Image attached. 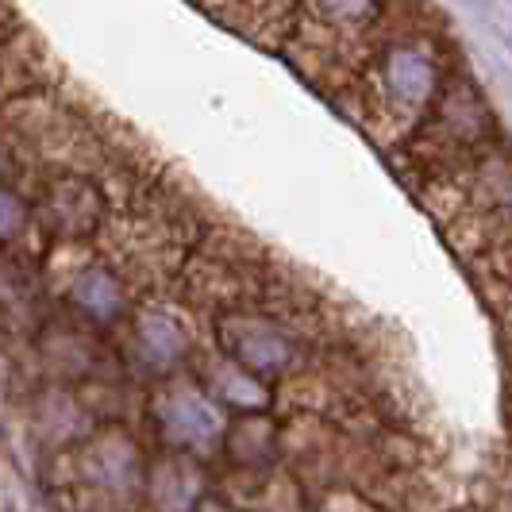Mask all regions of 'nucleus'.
Instances as JSON below:
<instances>
[{
  "label": "nucleus",
  "instance_id": "nucleus-1",
  "mask_svg": "<svg viewBox=\"0 0 512 512\" xmlns=\"http://www.w3.org/2000/svg\"><path fill=\"white\" fill-rule=\"evenodd\" d=\"M451 77L455 70L447 43L436 31L409 27L405 35L389 39L382 54L339 93V108L374 143L397 151L424 124Z\"/></svg>",
  "mask_w": 512,
  "mask_h": 512
},
{
  "label": "nucleus",
  "instance_id": "nucleus-12",
  "mask_svg": "<svg viewBox=\"0 0 512 512\" xmlns=\"http://www.w3.org/2000/svg\"><path fill=\"white\" fill-rule=\"evenodd\" d=\"M478 509L482 512H512V447H501L489 459L486 474L478 482Z\"/></svg>",
  "mask_w": 512,
  "mask_h": 512
},
{
  "label": "nucleus",
  "instance_id": "nucleus-4",
  "mask_svg": "<svg viewBox=\"0 0 512 512\" xmlns=\"http://www.w3.org/2000/svg\"><path fill=\"white\" fill-rule=\"evenodd\" d=\"M216 339L231 366L251 374L258 382H289L320 359L332 335L324 328L289 324L266 308H239L216 316Z\"/></svg>",
  "mask_w": 512,
  "mask_h": 512
},
{
  "label": "nucleus",
  "instance_id": "nucleus-6",
  "mask_svg": "<svg viewBox=\"0 0 512 512\" xmlns=\"http://www.w3.org/2000/svg\"><path fill=\"white\" fill-rule=\"evenodd\" d=\"M154 420H158L162 439L174 451H208L212 443H220L224 432H228L220 405L208 397L205 389H197V385H170V389H162L158 405H154Z\"/></svg>",
  "mask_w": 512,
  "mask_h": 512
},
{
  "label": "nucleus",
  "instance_id": "nucleus-2",
  "mask_svg": "<svg viewBox=\"0 0 512 512\" xmlns=\"http://www.w3.org/2000/svg\"><path fill=\"white\" fill-rule=\"evenodd\" d=\"M409 27H416L412 8H393L389 0H301L285 54L316 89L339 97Z\"/></svg>",
  "mask_w": 512,
  "mask_h": 512
},
{
  "label": "nucleus",
  "instance_id": "nucleus-14",
  "mask_svg": "<svg viewBox=\"0 0 512 512\" xmlns=\"http://www.w3.org/2000/svg\"><path fill=\"white\" fill-rule=\"evenodd\" d=\"M505 324V351H509V359H512V320H501Z\"/></svg>",
  "mask_w": 512,
  "mask_h": 512
},
{
  "label": "nucleus",
  "instance_id": "nucleus-3",
  "mask_svg": "<svg viewBox=\"0 0 512 512\" xmlns=\"http://www.w3.org/2000/svg\"><path fill=\"white\" fill-rule=\"evenodd\" d=\"M493 147H501V135H497V120L489 104L482 101L474 81L455 74L443 85L424 124L393 151V166L409 189H420L428 181L486 158Z\"/></svg>",
  "mask_w": 512,
  "mask_h": 512
},
{
  "label": "nucleus",
  "instance_id": "nucleus-16",
  "mask_svg": "<svg viewBox=\"0 0 512 512\" xmlns=\"http://www.w3.org/2000/svg\"><path fill=\"white\" fill-rule=\"evenodd\" d=\"M447 512H482V509H447Z\"/></svg>",
  "mask_w": 512,
  "mask_h": 512
},
{
  "label": "nucleus",
  "instance_id": "nucleus-5",
  "mask_svg": "<svg viewBox=\"0 0 512 512\" xmlns=\"http://www.w3.org/2000/svg\"><path fill=\"white\" fill-rule=\"evenodd\" d=\"M31 201V224L43 228L54 239H89L93 231L104 228L108 216V185L93 174H74L58 170L39 181Z\"/></svg>",
  "mask_w": 512,
  "mask_h": 512
},
{
  "label": "nucleus",
  "instance_id": "nucleus-13",
  "mask_svg": "<svg viewBox=\"0 0 512 512\" xmlns=\"http://www.w3.org/2000/svg\"><path fill=\"white\" fill-rule=\"evenodd\" d=\"M31 224V201L20 197L12 185H0V243H12L20 239Z\"/></svg>",
  "mask_w": 512,
  "mask_h": 512
},
{
  "label": "nucleus",
  "instance_id": "nucleus-8",
  "mask_svg": "<svg viewBox=\"0 0 512 512\" xmlns=\"http://www.w3.org/2000/svg\"><path fill=\"white\" fill-rule=\"evenodd\" d=\"M201 4L208 16H216L224 27L262 47H278L282 39H289L293 16L301 8V0H201Z\"/></svg>",
  "mask_w": 512,
  "mask_h": 512
},
{
  "label": "nucleus",
  "instance_id": "nucleus-9",
  "mask_svg": "<svg viewBox=\"0 0 512 512\" xmlns=\"http://www.w3.org/2000/svg\"><path fill=\"white\" fill-rule=\"evenodd\" d=\"M193 347V335H189V324L181 320L174 308L151 305L143 308L131 324V351L139 359L154 366V370H170L178 366Z\"/></svg>",
  "mask_w": 512,
  "mask_h": 512
},
{
  "label": "nucleus",
  "instance_id": "nucleus-10",
  "mask_svg": "<svg viewBox=\"0 0 512 512\" xmlns=\"http://www.w3.org/2000/svg\"><path fill=\"white\" fill-rule=\"evenodd\" d=\"M470 274L501 320H512V228L501 231L478 258H470Z\"/></svg>",
  "mask_w": 512,
  "mask_h": 512
},
{
  "label": "nucleus",
  "instance_id": "nucleus-7",
  "mask_svg": "<svg viewBox=\"0 0 512 512\" xmlns=\"http://www.w3.org/2000/svg\"><path fill=\"white\" fill-rule=\"evenodd\" d=\"M66 297L77 316L97 328L120 324L128 312V282L120 278L112 262H85L66 285Z\"/></svg>",
  "mask_w": 512,
  "mask_h": 512
},
{
  "label": "nucleus",
  "instance_id": "nucleus-17",
  "mask_svg": "<svg viewBox=\"0 0 512 512\" xmlns=\"http://www.w3.org/2000/svg\"><path fill=\"white\" fill-rule=\"evenodd\" d=\"M509 412H512V397H509ZM509 424H512V416H509Z\"/></svg>",
  "mask_w": 512,
  "mask_h": 512
},
{
  "label": "nucleus",
  "instance_id": "nucleus-11",
  "mask_svg": "<svg viewBox=\"0 0 512 512\" xmlns=\"http://www.w3.org/2000/svg\"><path fill=\"white\" fill-rule=\"evenodd\" d=\"M151 489L154 497H158V505H162V512H193L189 505L201 493V478L193 474V466L185 459H170L154 474Z\"/></svg>",
  "mask_w": 512,
  "mask_h": 512
},
{
  "label": "nucleus",
  "instance_id": "nucleus-15",
  "mask_svg": "<svg viewBox=\"0 0 512 512\" xmlns=\"http://www.w3.org/2000/svg\"><path fill=\"white\" fill-rule=\"evenodd\" d=\"M205 512H235V509H220V505H208Z\"/></svg>",
  "mask_w": 512,
  "mask_h": 512
}]
</instances>
